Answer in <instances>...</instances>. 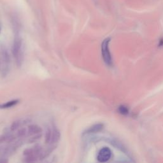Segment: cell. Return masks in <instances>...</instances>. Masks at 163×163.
Returning <instances> with one entry per match:
<instances>
[{
    "instance_id": "obj_11",
    "label": "cell",
    "mask_w": 163,
    "mask_h": 163,
    "mask_svg": "<svg viewBox=\"0 0 163 163\" xmlns=\"http://www.w3.org/2000/svg\"><path fill=\"white\" fill-rule=\"evenodd\" d=\"M52 131L50 129H47L46 134H45V142L47 144H50L52 139Z\"/></svg>"
},
{
    "instance_id": "obj_14",
    "label": "cell",
    "mask_w": 163,
    "mask_h": 163,
    "mask_svg": "<svg viewBox=\"0 0 163 163\" xmlns=\"http://www.w3.org/2000/svg\"><path fill=\"white\" fill-rule=\"evenodd\" d=\"M1 29H2V27H1V24H0V32H1Z\"/></svg>"
},
{
    "instance_id": "obj_5",
    "label": "cell",
    "mask_w": 163,
    "mask_h": 163,
    "mask_svg": "<svg viewBox=\"0 0 163 163\" xmlns=\"http://www.w3.org/2000/svg\"><path fill=\"white\" fill-rule=\"evenodd\" d=\"M27 134L30 136L38 134L41 132V128L37 125H31L27 128Z\"/></svg>"
},
{
    "instance_id": "obj_8",
    "label": "cell",
    "mask_w": 163,
    "mask_h": 163,
    "mask_svg": "<svg viewBox=\"0 0 163 163\" xmlns=\"http://www.w3.org/2000/svg\"><path fill=\"white\" fill-rule=\"evenodd\" d=\"M59 138H60L59 131L57 129H54L52 131V135L51 143L52 144H55L56 143H58V141L59 140Z\"/></svg>"
},
{
    "instance_id": "obj_12",
    "label": "cell",
    "mask_w": 163,
    "mask_h": 163,
    "mask_svg": "<svg viewBox=\"0 0 163 163\" xmlns=\"http://www.w3.org/2000/svg\"><path fill=\"white\" fill-rule=\"evenodd\" d=\"M119 112L120 113H121L122 115H126L128 114L129 110H128V108H127V107H126V106L121 105V106H120L119 108Z\"/></svg>"
},
{
    "instance_id": "obj_3",
    "label": "cell",
    "mask_w": 163,
    "mask_h": 163,
    "mask_svg": "<svg viewBox=\"0 0 163 163\" xmlns=\"http://www.w3.org/2000/svg\"><path fill=\"white\" fill-rule=\"evenodd\" d=\"M112 157V151L108 147H104L99 152L97 160L100 162H106L110 160Z\"/></svg>"
},
{
    "instance_id": "obj_10",
    "label": "cell",
    "mask_w": 163,
    "mask_h": 163,
    "mask_svg": "<svg viewBox=\"0 0 163 163\" xmlns=\"http://www.w3.org/2000/svg\"><path fill=\"white\" fill-rule=\"evenodd\" d=\"M19 103V100H12L9 102H6L4 104L0 105V108H9L12 107H14V106L16 105Z\"/></svg>"
},
{
    "instance_id": "obj_2",
    "label": "cell",
    "mask_w": 163,
    "mask_h": 163,
    "mask_svg": "<svg viewBox=\"0 0 163 163\" xmlns=\"http://www.w3.org/2000/svg\"><path fill=\"white\" fill-rule=\"evenodd\" d=\"M110 41V38H109L104 40L101 44V54L105 62L107 64V65L110 66L112 65V58L109 50Z\"/></svg>"
},
{
    "instance_id": "obj_1",
    "label": "cell",
    "mask_w": 163,
    "mask_h": 163,
    "mask_svg": "<svg viewBox=\"0 0 163 163\" xmlns=\"http://www.w3.org/2000/svg\"><path fill=\"white\" fill-rule=\"evenodd\" d=\"M22 40L19 37H16L12 46V54L16 59L17 65H20L23 60L22 54Z\"/></svg>"
},
{
    "instance_id": "obj_4",
    "label": "cell",
    "mask_w": 163,
    "mask_h": 163,
    "mask_svg": "<svg viewBox=\"0 0 163 163\" xmlns=\"http://www.w3.org/2000/svg\"><path fill=\"white\" fill-rule=\"evenodd\" d=\"M9 65V54L6 51H1L0 52V69L4 71Z\"/></svg>"
},
{
    "instance_id": "obj_7",
    "label": "cell",
    "mask_w": 163,
    "mask_h": 163,
    "mask_svg": "<svg viewBox=\"0 0 163 163\" xmlns=\"http://www.w3.org/2000/svg\"><path fill=\"white\" fill-rule=\"evenodd\" d=\"M15 139L16 137L12 135V134H4V135L0 136V143H4V142L10 143Z\"/></svg>"
},
{
    "instance_id": "obj_9",
    "label": "cell",
    "mask_w": 163,
    "mask_h": 163,
    "mask_svg": "<svg viewBox=\"0 0 163 163\" xmlns=\"http://www.w3.org/2000/svg\"><path fill=\"white\" fill-rule=\"evenodd\" d=\"M23 122H24V120H16V121H14L10 126V130L12 131H14L19 129L24 124Z\"/></svg>"
},
{
    "instance_id": "obj_6",
    "label": "cell",
    "mask_w": 163,
    "mask_h": 163,
    "mask_svg": "<svg viewBox=\"0 0 163 163\" xmlns=\"http://www.w3.org/2000/svg\"><path fill=\"white\" fill-rule=\"evenodd\" d=\"M103 128V124H95V125L93 126L92 127H90V128H89L87 130H86V131L85 132V133H97L99 131H100L101 130H102Z\"/></svg>"
},
{
    "instance_id": "obj_13",
    "label": "cell",
    "mask_w": 163,
    "mask_h": 163,
    "mask_svg": "<svg viewBox=\"0 0 163 163\" xmlns=\"http://www.w3.org/2000/svg\"><path fill=\"white\" fill-rule=\"evenodd\" d=\"M27 134V131L25 128L19 129L17 133V137L22 138L25 136Z\"/></svg>"
}]
</instances>
